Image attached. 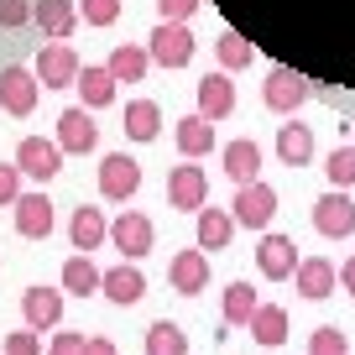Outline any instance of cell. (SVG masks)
<instances>
[{
  "mask_svg": "<svg viewBox=\"0 0 355 355\" xmlns=\"http://www.w3.org/2000/svg\"><path fill=\"white\" fill-rule=\"evenodd\" d=\"M193 32H189V21H157V32H152V42H146V58L152 63H162V68H189L193 63Z\"/></svg>",
  "mask_w": 355,
  "mask_h": 355,
  "instance_id": "cell-1",
  "label": "cell"
},
{
  "mask_svg": "<svg viewBox=\"0 0 355 355\" xmlns=\"http://www.w3.org/2000/svg\"><path fill=\"white\" fill-rule=\"evenodd\" d=\"M230 220L235 225H245V230H266V225L277 220V189L272 183H241V193H235V204H230Z\"/></svg>",
  "mask_w": 355,
  "mask_h": 355,
  "instance_id": "cell-2",
  "label": "cell"
},
{
  "mask_svg": "<svg viewBox=\"0 0 355 355\" xmlns=\"http://www.w3.org/2000/svg\"><path fill=\"white\" fill-rule=\"evenodd\" d=\"M313 94V84L298 73V68H272L266 73V84H261V100H266V110H277V115H298V105Z\"/></svg>",
  "mask_w": 355,
  "mask_h": 355,
  "instance_id": "cell-3",
  "label": "cell"
},
{
  "mask_svg": "<svg viewBox=\"0 0 355 355\" xmlns=\"http://www.w3.org/2000/svg\"><path fill=\"white\" fill-rule=\"evenodd\" d=\"M204 199H209V173H204V167H193V162L167 167V204H173V209L199 214Z\"/></svg>",
  "mask_w": 355,
  "mask_h": 355,
  "instance_id": "cell-4",
  "label": "cell"
},
{
  "mask_svg": "<svg viewBox=\"0 0 355 355\" xmlns=\"http://www.w3.org/2000/svg\"><path fill=\"white\" fill-rule=\"evenodd\" d=\"M16 167H21V178L53 183V178L63 173V146L47 141V136H21V146H16Z\"/></svg>",
  "mask_w": 355,
  "mask_h": 355,
  "instance_id": "cell-5",
  "label": "cell"
},
{
  "mask_svg": "<svg viewBox=\"0 0 355 355\" xmlns=\"http://www.w3.org/2000/svg\"><path fill=\"white\" fill-rule=\"evenodd\" d=\"M136 189H141V162H136V157H125V152L100 157V193H105V199L125 204Z\"/></svg>",
  "mask_w": 355,
  "mask_h": 355,
  "instance_id": "cell-6",
  "label": "cell"
},
{
  "mask_svg": "<svg viewBox=\"0 0 355 355\" xmlns=\"http://www.w3.org/2000/svg\"><path fill=\"white\" fill-rule=\"evenodd\" d=\"M78 53L68 42H42V53H37V84H47V89H73V78H78Z\"/></svg>",
  "mask_w": 355,
  "mask_h": 355,
  "instance_id": "cell-7",
  "label": "cell"
},
{
  "mask_svg": "<svg viewBox=\"0 0 355 355\" xmlns=\"http://www.w3.org/2000/svg\"><path fill=\"white\" fill-rule=\"evenodd\" d=\"M58 146H63V157H89L94 146H100V125H94V110H84V105H73V110L58 115Z\"/></svg>",
  "mask_w": 355,
  "mask_h": 355,
  "instance_id": "cell-8",
  "label": "cell"
},
{
  "mask_svg": "<svg viewBox=\"0 0 355 355\" xmlns=\"http://www.w3.org/2000/svg\"><path fill=\"white\" fill-rule=\"evenodd\" d=\"M110 241H115V251H121L125 261H141V256L152 251L157 230H152V220H146L141 209H125L121 220H110Z\"/></svg>",
  "mask_w": 355,
  "mask_h": 355,
  "instance_id": "cell-9",
  "label": "cell"
},
{
  "mask_svg": "<svg viewBox=\"0 0 355 355\" xmlns=\"http://www.w3.org/2000/svg\"><path fill=\"white\" fill-rule=\"evenodd\" d=\"M313 230L329 235V241H345V235L355 230V204L345 189H329L319 204H313Z\"/></svg>",
  "mask_w": 355,
  "mask_h": 355,
  "instance_id": "cell-10",
  "label": "cell"
},
{
  "mask_svg": "<svg viewBox=\"0 0 355 355\" xmlns=\"http://www.w3.org/2000/svg\"><path fill=\"white\" fill-rule=\"evenodd\" d=\"M167 282H173V293H183V298H199V293L209 288V256H204L199 245H193V251H173Z\"/></svg>",
  "mask_w": 355,
  "mask_h": 355,
  "instance_id": "cell-11",
  "label": "cell"
},
{
  "mask_svg": "<svg viewBox=\"0 0 355 355\" xmlns=\"http://www.w3.org/2000/svg\"><path fill=\"white\" fill-rule=\"evenodd\" d=\"M37 94H42V84H37L32 68H6L0 73V110L6 115H32Z\"/></svg>",
  "mask_w": 355,
  "mask_h": 355,
  "instance_id": "cell-12",
  "label": "cell"
},
{
  "mask_svg": "<svg viewBox=\"0 0 355 355\" xmlns=\"http://www.w3.org/2000/svg\"><path fill=\"white\" fill-rule=\"evenodd\" d=\"M256 266H261L266 282H288L293 266H298V245H293L288 235H261V241H256Z\"/></svg>",
  "mask_w": 355,
  "mask_h": 355,
  "instance_id": "cell-13",
  "label": "cell"
},
{
  "mask_svg": "<svg viewBox=\"0 0 355 355\" xmlns=\"http://www.w3.org/2000/svg\"><path fill=\"white\" fill-rule=\"evenodd\" d=\"M293 277H298V293L303 298H329L334 288H340V266L329 261V256H298V266H293Z\"/></svg>",
  "mask_w": 355,
  "mask_h": 355,
  "instance_id": "cell-14",
  "label": "cell"
},
{
  "mask_svg": "<svg viewBox=\"0 0 355 355\" xmlns=\"http://www.w3.org/2000/svg\"><path fill=\"white\" fill-rule=\"evenodd\" d=\"M100 293H105L110 303H121V309L141 303V298H146V277H141V266H136V261H121V266H110V272H100Z\"/></svg>",
  "mask_w": 355,
  "mask_h": 355,
  "instance_id": "cell-15",
  "label": "cell"
},
{
  "mask_svg": "<svg viewBox=\"0 0 355 355\" xmlns=\"http://www.w3.org/2000/svg\"><path fill=\"white\" fill-rule=\"evenodd\" d=\"M21 319H26V329H58L63 324V293L58 288H26L21 293Z\"/></svg>",
  "mask_w": 355,
  "mask_h": 355,
  "instance_id": "cell-16",
  "label": "cell"
},
{
  "mask_svg": "<svg viewBox=\"0 0 355 355\" xmlns=\"http://www.w3.org/2000/svg\"><path fill=\"white\" fill-rule=\"evenodd\" d=\"M11 209H16V235H26V241H47L53 235V199L47 193H21Z\"/></svg>",
  "mask_w": 355,
  "mask_h": 355,
  "instance_id": "cell-17",
  "label": "cell"
},
{
  "mask_svg": "<svg viewBox=\"0 0 355 355\" xmlns=\"http://www.w3.org/2000/svg\"><path fill=\"white\" fill-rule=\"evenodd\" d=\"M68 241H73L78 256L100 251V241H110V220H105V209H73V220H68Z\"/></svg>",
  "mask_w": 355,
  "mask_h": 355,
  "instance_id": "cell-18",
  "label": "cell"
},
{
  "mask_svg": "<svg viewBox=\"0 0 355 355\" xmlns=\"http://www.w3.org/2000/svg\"><path fill=\"white\" fill-rule=\"evenodd\" d=\"M220 162H225V178H230V183H256V173H261V146H256L251 136H235V141H225Z\"/></svg>",
  "mask_w": 355,
  "mask_h": 355,
  "instance_id": "cell-19",
  "label": "cell"
},
{
  "mask_svg": "<svg viewBox=\"0 0 355 355\" xmlns=\"http://www.w3.org/2000/svg\"><path fill=\"white\" fill-rule=\"evenodd\" d=\"M32 21L42 26L53 42H63V37H73V26H78V6L73 0H32Z\"/></svg>",
  "mask_w": 355,
  "mask_h": 355,
  "instance_id": "cell-20",
  "label": "cell"
},
{
  "mask_svg": "<svg viewBox=\"0 0 355 355\" xmlns=\"http://www.w3.org/2000/svg\"><path fill=\"white\" fill-rule=\"evenodd\" d=\"M235 110V84L230 73H204L199 78V115L204 121H225Z\"/></svg>",
  "mask_w": 355,
  "mask_h": 355,
  "instance_id": "cell-21",
  "label": "cell"
},
{
  "mask_svg": "<svg viewBox=\"0 0 355 355\" xmlns=\"http://www.w3.org/2000/svg\"><path fill=\"white\" fill-rule=\"evenodd\" d=\"M173 141H178V152L193 162V157L214 152V121H204V115H183V121L173 125Z\"/></svg>",
  "mask_w": 355,
  "mask_h": 355,
  "instance_id": "cell-22",
  "label": "cell"
},
{
  "mask_svg": "<svg viewBox=\"0 0 355 355\" xmlns=\"http://www.w3.org/2000/svg\"><path fill=\"white\" fill-rule=\"evenodd\" d=\"M121 131L131 136V141H157V136H162V105L157 100H131Z\"/></svg>",
  "mask_w": 355,
  "mask_h": 355,
  "instance_id": "cell-23",
  "label": "cell"
},
{
  "mask_svg": "<svg viewBox=\"0 0 355 355\" xmlns=\"http://www.w3.org/2000/svg\"><path fill=\"white\" fill-rule=\"evenodd\" d=\"M73 89H78V100H84V110H105V105L115 100V78H110V68H78V78H73Z\"/></svg>",
  "mask_w": 355,
  "mask_h": 355,
  "instance_id": "cell-24",
  "label": "cell"
},
{
  "mask_svg": "<svg viewBox=\"0 0 355 355\" xmlns=\"http://www.w3.org/2000/svg\"><path fill=\"white\" fill-rule=\"evenodd\" d=\"M105 68H110L115 84H141L146 68H152V58H146V47H136V42H115V53H110Z\"/></svg>",
  "mask_w": 355,
  "mask_h": 355,
  "instance_id": "cell-25",
  "label": "cell"
},
{
  "mask_svg": "<svg viewBox=\"0 0 355 355\" xmlns=\"http://www.w3.org/2000/svg\"><path fill=\"white\" fill-rule=\"evenodd\" d=\"M277 157L288 167H309L313 162V131H309V125H298V121L277 125Z\"/></svg>",
  "mask_w": 355,
  "mask_h": 355,
  "instance_id": "cell-26",
  "label": "cell"
},
{
  "mask_svg": "<svg viewBox=\"0 0 355 355\" xmlns=\"http://www.w3.org/2000/svg\"><path fill=\"white\" fill-rule=\"evenodd\" d=\"M230 235H235L230 209H209V204H204V209H199V251H225Z\"/></svg>",
  "mask_w": 355,
  "mask_h": 355,
  "instance_id": "cell-27",
  "label": "cell"
},
{
  "mask_svg": "<svg viewBox=\"0 0 355 355\" xmlns=\"http://www.w3.org/2000/svg\"><path fill=\"white\" fill-rule=\"evenodd\" d=\"M245 329H251L261 345H282V340H288V309H277V303H256V313H251Z\"/></svg>",
  "mask_w": 355,
  "mask_h": 355,
  "instance_id": "cell-28",
  "label": "cell"
},
{
  "mask_svg": "<svg viewBox=\"0 0 355 355\" xmlns=\"http://www.w3.org/2000/svg\"><path fill=\"white\" fill-rule=\"evenodd\" d=\"M63 288L73 293V298L100 293V266L89 261V256H68V261H63Z\"/></svg>",
  "mask_w": 355,
  "mask_h": 355,
  "instance_id": "cell-29",
  "label": "cell"
},
{
  "mask_svg": "<svg viewBox=\"0 0 355 355\" xmlns=\"http://www.w3.org/2000/svg\"><path fill=\"white\" fill-rule=\"evenodd\" d=\"M146 355H189V334L178 329L173 319H157L146 329Z\"/></svg>",
  "mask_w": 355,
  "mask_h": 355,
  "instance_id": "cell-30",
  "label": "cell"
},
{
  "mask_svg": "<svg viewBox=\"0 0 355 355\" xmlns=\"http://www.w3.org/2000/svg\"><path fill=\"white\" fill-rule=\"evenodd\" d=\"M251 313H256V288L251 282H230V288H225V324H230V329H245Z\"/></svg>",
  "mask_w": 355,
  "mask_h": 355,
  "instance_id": "cell-31",
  "label": "cell"
},
{
  "mask_svg": "<svg viewBox=\"0 0 355 355\" xmlns=\"http://www.w3.org/2000/svg\"><path fill=\"white\" fill-rule=\"evenodd\" d=\"M324 178H329V189H355V146H334L324 157Z\"/></svg>",
  "mask_w": 355,
  "mask_h": 355,
  "instance_id": "cell-32",
  "label": "cell"
},
{
  "mask_svg": "<svg viewBox=\"0 0 355 355\" xmlns=\"http://www.w3.org/2000/svg\"><path fill=\"white\" fill-rule=\"evenodd\" d=\"M214 53H220V68H225V73H235V68H245V63H251V42H245L241 32H220Z\"/></svg>",
  "mask_w": 355,
  "mask_h": 355,
  "instance_id": "cell-33",
  "label": "cell"
},
{
  "mask_svg": "<svg viewBox=\"0 0 355 355\" xmlns=\"http://www.w3.org/2000/svg\"><path fill=\"white\" fill-rule=\"evenodd\" d=\"M78 21H89V26H115V21H121V0H78Z\"/></svg>",
  "mask_w": 355,
  "mask_h": 355,
  "instance_id": "cell-34",
  "label": "cell"
},
{
  "mask_svg": "<svg viewBox=\"0 0 355 355\" xmlns=\"http://www.w3.org/2000/svg\"><path fill=\"white\" fill-rule=\"evenodd\" d=\"M309 355H350V345H345V334L334 324H324V329L309 334Z\"/></svg>",
  "mask_w": 355,
  "mask_h": 355,
  "instance_id": "cell-35",
  "label": "cell"
},
{
  "mask_svg": "<svg viewBox=\"0 0 355 355\" xmlns=\"http://www.w3.org/2000/svg\"><path fill=\"white\" fill-rule=\"evenodd\" d=\"M16 199H21V167H16V162H0V209L16 204Z\"/></svg>",
  "mask_w": 355,
  "mask_h": 355,
  "instance_id": "cell-36",
  "label": "cell"
},
{
  "mask_svg": "<svg viewBox=\"0 0 355 355\" xmlns=\"http://www.w3.org/2000/svg\"><path fill=\"white\" fill-rule=\"evenodd\" d=\"M32 21V0H0V26L11 32V26H26Z\"/></svg>",
  "mask_w": 355,
  "mask_h": 355,
  "instance_id": "cell-37",
  "label": "cell"
},
{
  "mask_svg": "<svg viewBox=\"0 0 355 355\" xmlns=\"http://www.w3.org/2000/svg\"><path fill=\"white\" fill-rule=\"evenodd\" d=\"M6 355H42V345H37V329H16V334H6Z\"/></svg>",
  "mask_w": 355,
  "mask_h": 355,
  "instance_id": "cell-38",
  "label": "cell"
},
{
  "mask_svg": "<svg viewBox=\"0 0 355 355\" xmlns=\"http://www.w3.org/2000/svg\"><path fill=\"white\" fill-rule=\"evenodd\" d=\"M84 340H89V334H78V329H63V334H53L47 355H84Z\"/></svg>",
  "mask_w": 355,
  "mask_h": 355,
  "instance_id": "cell-39",
  "label": "cell"
},
{
  "mask_svg": "<svg viewBox=\"0 0 355 355\" xmlns=\"http://www.w3.org/2000/svg\"><path fill=\"white\" fill-rule=\"evenodd\" d=\"M193 11H199V0H157V16H162V21H189Z\"/></svg>",
  "mask_w": 355,
  "mask_h": 355,
  "instance_id": "cell-40",
  "label": "cell"
},
{
  "mask_svg": "<svg viewBox=\"0 0 355 355\" xmlns=\"http://www.w3.org/2000/svg\"><path fill=\"white\" fill-rule=\"evenodd\" d=\"M84 355H121V350H115V340H105V334H94V340H84Z\"/></svg>",
  "mask_w": 355,
  "mask_h": 355,
  "instance_id": "cell-41",
  "label": "cell"
},
{
  "mask_svg": "<svg viewBox=\"0 0 355 355\" xmlns=\"http://www.w3.org/2000/svg\"><path fill=\"white\" fill-rule=\"evenodd\" d=\"M340 282H345V293H350V298H355V256H350V261L340 266Z\"/></svg>",
  "mask_w": 355,
  "mask_h": 355,
  "instance_id": "cell-42",
  "label": "cell"
}]
</instances>
